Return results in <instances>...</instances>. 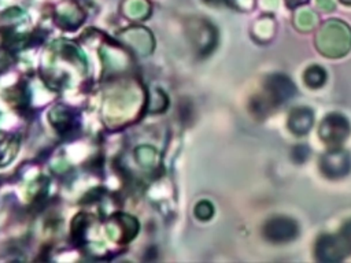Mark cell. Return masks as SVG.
Returning a JSON list of instances; mask_svg holds the SVG:
<instances>
[{"mask_svg":"<svg viewBox=\"0 0 351 263\" xmlns=\"http://www.w3.org/2000/svg\"><path fill=\"white\" fill-rule=\"evenodd\" d=\"M315 42L324 56L341 58L351 49V29L343 21H326L321 26Z\"/></svg>","mask_w":351,"mask_h":263,"instance_id":"cell-1","label":"cell"},{"mask_svg":"<svg viewBox=\"0 0 351 263\" xmlns=\"http://www.w3.org/2000/svg\"><path fill=\"white\" fill-rule=\"evenodd\" d=\"M296 92L293 82L289 77L284 74H271L265 81V93L263 99H256L254 103V110L263 114L266 110H270L273 105L282 104L288 101Z\"/></svg>","mask_w":351,"mask_h":263,"instance_id":"cell-2","label":"cell"},{"mask_svg":"<svg viewBox=\"0 0 351 263\" xmlns=\"http://www.w3.org/2000/svg\"><path fill=\"white\" fill-rule=\"evenodd\" d=\"M351 126L348 119L337 112L326 115L319 125V137L329 147H339L350 134Z\"/></svg>","mask_w":351,"mask_h":263,"instance_id":"cell-3","label":"cell"},{"mask_svg":"<svg viewBox=\"0 0 351 263\" xmlns=\"http://www.w3.org/2000/svg\"><path fill=\"white\" fill-rule=\"evenodd\" d=\"M348 253H351L346 241L340 234H324L317 240L315 244V258L319 262L335 263L343 260Z\"/></svg>","mask_w":351,"mask_h":263,"instance_id":"cell-4","label":"cell"},{"mask_svg":"<svg viewBox=\"0 0 351 263\" xmlns=\"http://www.w3.org/2000/svg\"><path fill=\"white\" fill-rule=\"evenodd\" d=\"M299 234L298 223L288 216H274L270 218L263 225V236L266 240L281 244L295 240Z\"/></svg>","mask_w":351,"mask_h":263,"instance_id":"cell-5","label":"cell"},{"mask_svg":"<svg viewBox=\"0 0 351 263\" xmlns=\"http://www.w3.org/2000/svg\"><path fill=\"white\" fill-rule=\"evenodd\" d=\"M321 171L329 178H341L351 170V156L343 149H332L322 155L319 160Z\"/></svg>","mask_w":351,"mask_h":263,"instance_id":"cell-6","label":"cell"},{"mask_svg":"<svg viewBox=\"0 0 351 263\" xmlns=\"http://www.w3.org/2000/svg\"><path fill=\"white\" fill-rule=\"evenodd\" d=\"M314 123V114L307 107H299L291 111L288 116V127L293 134L304 136Z\"/></svg>","mask_w":351,"mask_h":263,"instance_id":"cell-7","label":"cell"},{"mask_svg":"<svg viewBox=\"0 0 351 263\" xmlns=\"http://www.w3.org/2000/svg\"><path fill=\"white\" fill-rule=\"evenodd\" d=\"M326 71L317 64L310 66L306 71H304V82L307 86H310L311 89H317L321 88L325 81H326Z\"/></svg>","mask_w":351,"mask_h":263,"instance_id":"cell-8","label":"cell"},{"mask_svg":"<svg viewBox=\"0 0 351 263\" xmlns=\"http://www.w3.org/2000/svg\"><path fill=\"white\" fill-rule=\"evenodd\" d=\"M317 18L311 11H302L296 18V25L302 30H310L315 26Z\"/></svg>","mask_w":351,"mask_h":263,"instance_id":"cell-9","label":"cell"},{"mask_svg":"<svg viewBox=\"0 0 351 263\" xmlns=\"http://www.w3.org/2000/svg\"><path fill=\"white\" fill-rule=\"evenodd\" d=\"M213 212H214V208H213L211 203H208V201H202L196 207V215L200 219H208L213 215Z\"/></svg>","mask_w":351,"mask_h":263,"instance_id":"cell-10","label":"cell"},{"mask_svg":"<svg viewBox=\"0 0 351 263\" xmlns=\"http://www.w3.org/2000/svg\"><path fill=\"white\" fill-rule=\"evenodd\" d=\"M340 236L343 237V240L346 241L347 247H348L350 251H351V221H348V222H346V223L343 225V227H341V230H340Z\"/></svg>","mask_w":351,"mask_h":263,"instance_id":"cell-11","label":"cell"},{"mask_svg":"<svg viewBox=\"0 0 351 263\" xmlns=\"http://www.w3.org/2000/svg\"><path fill=\"white\" fill-rule=\"evenodd\" d=\"M317 4H318L322 10H325V11H329V10H332V8L335 7L333 0H317Z\"/></svg>","mask_w":351,"mask_h":263,"instance_id":"cell-12","label":"cell"},{"mask_svg":"<svg viewBox=\"0 0 351 263\" xmlns=\"http://www.w3.org/2000/svg\"><path fill=\"white\" fill-rule=\"evenodd\" d=\"M307 1H308V0H285L287 5H288L289 8H296V7H299V5H302V4L307 3Z\"/></svg>","mask_w":351,"mask_h":263,"instance_id":"cell-13","label":"cell"},{"mask_svg":"<svg viewBox=\"0 0 351 263\" xmlns=\"http://www.w3.org/2000/svg\"><path fill=\"white\" fill-rule=\"evenodd\" d=\"M343 4H346V5H351V0H340Z\"/></svg>","mask_w":351,"mask_h":263,"instance_id":"cell-14","label":"cell"},{"mask_svg":"<svg viewBox=\"0 0 351 263\" xmlns=\"http://www.w3.org/2000/svg\"><path fill=\"white\" fill-rule=\"evenodd\" d=\"M214 1H219V0H214Z\"/></svg>","mask_w":351,"mask_h":263,"instance_id":"cell-15","label":"cell"}]
</instances>
